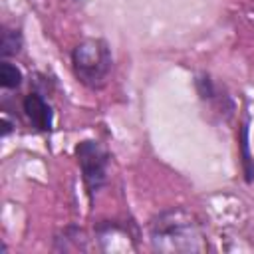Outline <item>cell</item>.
Masks as SVG:
<instances>
[{
    "label": "cell",
    "instance_id": "obj_1",
    "mask_svg": "<svg viewBox=\"0 0 254 254\" xmlns=\"http://www.w3.org/2000/svg\"><path fill=\"white\" fill-rule=\"evenodd\" d=\"M75 75L89 87H99L111 67V56L103 42L85 40L73 50Z\"/></svg>",
    "mask_w": 254,
    "mask_h": 254
},
{
    "label": "cell",
    "instance_id": "obj_2",
    "mask_svg": "<svg viewBox=\"0 0 254 254\" xmlns=\"http://www.w3.org/2000/svg\"><path fill=\"white\" fill-rule=\"evenodd\" d=\"M198 240L196 226L189 218H181V212H173L171 218H161L153 226V242L157 248L167 250H198L194 244Z\"/></svg>",
    "mask_w": 254,
    "mask_h": 254
},
{
    "label": "cell",
    "instance_id": "obj_3",
    "mask_svg": "<svg viewBox=\"0 0 254 254\" xmlns=\"http://www.w3.org/2000/svg\"><path fill=\"white\" fill-rule=\"evenodd\" d=\"M83 181L89 189V192L97 190L105 181V167H107V155L95 141H83L75 149Z\"/></svg>",
    "mask_w": 254,
    "mask_h": 254
},
{
    "label": "cell",
    "instance_id": "obj_4",
    "mask_svg": "<svg viewBox=\"0 0 254 254\" xmlns=\"http://www.w3.org/2000/svg\"><path fill=\"white\" fill-rule=\"evenodd\" d=\"M24 111H26L30 123L36 129L48 131L52 127V109H50V105L38 93L26 95V99H24Z\"/></svg>",
    "mask_w": 254,
    "mask_h": 254
},
{
    "label": "cell",
    "instance_id": "obj_5",
    "mask_svg": "<svg viewBox=\"0 0 254 254\" xmlns=\"http://www.w3.org/2000/svg\"><path fill=\"white\" fill-rule=\"evenodd\" d=\"M20 81H22L20 69H18L16 65L8 64V62H4V64L0 65V83H2L4 87H18Z\"/></svg>",
    "mask_w": 254,
    "mask_h": 254
},
{
    "label": "cell",
    "instance_id": "obj_6",
    "mask_svg": "<svg viewBox=\"0 0 254 254\" xmlns=\"http://www.w3.org/2000/svg\"><path fill=\"white\" fill-rule=\"evenodd\" d=\"M18 46H20L18 34H14V32H10V30H4V32H2V54H4V56L16 54V52H18Z\"/></svg>",
    "mask_w": 254,
    "mask_h": 254
}]
</instances>
